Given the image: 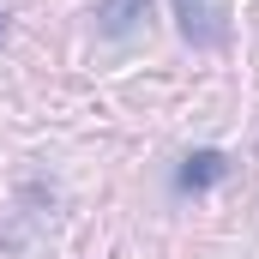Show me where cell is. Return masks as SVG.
<instances>
[{"label":"cell","mask_w":259,"mask_h":259,"mask_svg":"<svg viewBox=\"0 0 259 259\" xmlns=\"http://www.w3.org/2000/svg\"><path fill=\"white\" fill-rule=\"evenodd\" d=\"M175 18H181V36L199 49H217L229 36V0H175Z\"/></svg>","instance_id":"cell-1"},{"label":"cell","mask_w":259,"mask_h":259,"mask_svg":"<svg viewBox=\"0 0 259 259\" xmlns=\"http://www.w3.org/2000/svg\"><path fill=\"white\" fill-rule=\"evenodd\" d=\"M229 175V157L223 151H193L181 169H175V193H205L211 181H223Z\"/></svg>","instance_id":"cell-2"},{"label":"cell","mask_w":259,"mask_h":259,"mask_svg":"<svg viewBox=\"0 0 259 259\" xmlns=\"http://www.w3.org/2000/svg\"><path fill=\"white\" fill-rule=\"evenodd\" d=\"M145 12H151V0H103L97 6V24H103V36H133Z\"/></svg>","instance_id":"cell-3"}]
</instances>
